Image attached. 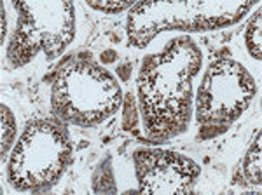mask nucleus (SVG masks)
<instances>
[{"label": "nucleus", "instance_id": "f8f14e48", "mask_svg": "<svg viewBox=\"0 0 262 195\" xmlns=\"http://www.w3.org/2000/svg\"><path fill=\"white\" fill-rule=\"evenodd\" d=\"M0 14H2V35H0V40H2V44L6 42V33H7V18H6V6L2 4V7H0Z\"/></svg>", "mask_w": 262, "mask_h": 195}, {"label": "nucleus", "instance_id": "f03ea898", "mask_svg": "<svg viewBox=\"0 0 262 195\" xmlns=\"http://www.w3.org/2000/svg\"><path fill=\"white\" fill-rule=\"evenodd\" d=\"M122 91L116 77L95 63L91 54H70L56 68L51 107L61 120L93 127L119 108Z\"/></svg>", "mask_w": 262, "mask_h": 195}, {"label": "nucleus", "instance_id": "1a4fd4ad", "mask_svg": "<svg viewBox=\"0 0 262 195\" xmlns=\"http://www.w3.org/2000/svg\"><path fill=\"white\" fill-rule=\"evenodd\" d=\"M260 6L257 9V14H253L250 21L247 25V30H245V44H247V49L250 53V56L257 61L262 59V27H260Z\"/></svg>", "mask_w": 262, "mask_h": 195}, {"label": "nucleus", "instance_id": "0eeeda50", "mask_svg": "<svg viewBox=\"0 0 262 195\" xmlns=\"http://www.w3.org/2000/svg\"><path fill=\"white\" fill-rule=\"evenodd\" d=\"M133 160L140 193L191 192L200 176V166L177 152L137 150Z\"/></svg>", "mask_w": 262, "mask_h": 195}, {"label": "nucleus", "instance_id": "423d86ee", "mask_svg": "<svg viewBox=\"0 0 262 195\" xmlns=\"http://www.w3.org/2000/svg\"><path fill=\"white\" fill-rule=\"evenodd\" d=\"M18 23L7 47L12 68L25 66L44 51L46 58L61 56L75 35L72 2H14Z\"/></svg>", "mask_w": 262, "mask_h": 195}, {"label": "nucleus", "instance_id": "39448f33", "mask_svg": "<svg viewBox=\"0 0 262 195\" xmlns=\"http://www.w3.org/2000/svg\"><path fill=\"white\" fill-rule=\"evenodd\" d=\"M257 92L255 80L243 65L221 58L210 63L196 98L200 139L217 138L242 117Z\"/></svg>", "mask_w": 262, "mask_h": 195}, {"label": "nucleus", "instance_id": "20e7f679", "mask_svg": "<svg viewBox=\"0 0 262 195\" xmlns=\"http://www.w3.org/2000/svg\"><path fill=\"white\" fill-rule=\"evenodd\" d=\"M72 162L69 134L51 120L30 122L7 164V178L19 192H46L65 175Z\"/></svg>", "mask_w": 262, "mask_h": 195}, {"label": "nucleus", "instance_id": "9d476101", "mask_svg": "<svg viewBox=\"0 0 262 195\" xmlns=\"http://www.w3.org/2000/svg\"><path fill=\"white\" fill-rule=\"evenodd\" d=\"M2 110V147H0V154H2V160L6 159V155L9 154L12 143L16 138V120L14 115L6 105L0 107Z\"/></svg>", "mask_w": 262, "mask_h": 195}, {"label": "nucleus", "instance_id": "7ed1b4c3", "mask_svg": "<svg viewBox=\"0 0 262 195\" xmlns=\"http://www.w3.org/2000/svg\"><path fill=\"white\" fill-rule=\"evenodd\" d=\"M255 2H137L128 16L129 44L142 49L166 30L206 32L229 27Z\"/></svg>", "mask_w": 262, "mask_h": 195}, {"label": "nucleus", "instance_id": "9b49d317", "mask_svg": "<svg viewBox=\"0 0 262 195\" xmlns=\"http://www.w3.org/2000/svg\"><path fill=\"white\" fill-rule=\"evenodd\" d=\"M86 4L91 9L101 11L105 14H117V12L133 7L131 2H122V0H88Z\"/></svg>", "mask_w": 262, "mask_h": 195}, {"label": "nucleus", "instance_id": "f257e3e1", "mask_svg": "<svg viewBox=\"0 0 262 195\" xmlns=\"http://www.w3.org/2000/svg\"><path fill=\"white\" fill-rule=\"evenodd\" d=\"M201 63V51L189 37L170 40L161 53L143 59L138 108L150 141H166L187 129L192 117V80Z\"/></svg>", "mask_w": 262, "mask_h": 195}, {"label": "nucleus", "instance_id": "6e6552de", "mask_svg": "<svg viewBox=\"0 0 262 195\" xmlns=\"http://www.w3.org/2000/svg\"><path fill=\"white\" fill-rule=\"evenodd\" d=\"M260 131L257 133V138L253 139V143L248 148V152L239 162L238 169L234 175V183L238 185H252V186H260L262 178H260Z\"/></svg>", "mask_w": 262, "mask_h": 195}]
</instances>
